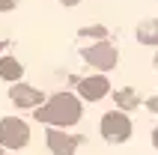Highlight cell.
<instances>
[{
    "instance_id": "6da1fadb",
    "label": "cell",
    "mask_w": 158,
    "mask_h": 155,
    "mask_svg": "<svg viewBox=\"0 0 158 155\" xmlns=\"http://www.w3.org/2000/svg\"><path fill=\"white\" fill-rule=\"evenodd\" d=\"M36 119L39 122H51V125H75V122L81 119V104L75 95L69 93H60V95H54L48 104H42L39 111H36Z\"/></svg>"
},
{
    "instance_id": "7a4b0ae2",
    "label": "cell",
    "mask_w": 158,
    "mask_h": 155,
    "mask_svg": "<svg viewBox=\"0 0 158 155\" xmlns=\"http://www.w3.org/2000/svg\"><path fill=\"white\" fill-rule=\"evenodd\" d=\"M102 134H105L107 140H114V143H119V140H125L128 134H131V122H128V116L119 111H110L102 116Z\"/></svg>"
},
{
    "instance_id": "3957f363",
    "label": "cell",
    "mask_w": 158,
    "mask_h": 155,
    "mask_svg": "<svg viewBox=\"0 0 158 155\" xmlns=\"http://www.w3.org/2000/svg\"><path fill=\"white\" fill-rule=\"evenodd\" d=\"M30 140V131L21 119H3L0 122V143L9 149H21Z\"/></svg>"
},
{
    "instance_id": "277c9868",
    "label": "cell",
    "mask_w": 158,
    "mask_h": 155,
    "mask_svg": "<svg viewBox=\"0 0 158 155\" xmlns=\"http://www.w3.org/2000/svg\"><path fill=\"white\" fill-rule=\"evenodd\" d=\"M84 57H87V63H93L96 69H114V66H116V48H114V45H107V42L87 48Z\"/></svg>"
},
{
    "instance_id": "5b68a950",
    "label": "cell",
    "mask_w": 158,
    "mask_h": 155,
    "mask_svg": "<svg viewBox=\"0 0 158 155\" xmlns=\"http://www.w3.org/2000/svg\"><path fill=\"white\" fill-rule=\"evenodd\" d=\"M110 84H107V78H87V81H81L78 93L87 98V102H98V98H105Z\"/></svg>"
},
{
    "instance_id": "8992f818",
    "label": "cell",
    "mask_w": 158,
    "mask_h": 155,
    "mask_svg": "<svg viewBox=\"0 0 158 155\" xmlns=\"http://www.w3.org/2000/svg\"><path fill=\"white\" fill-rule=\"evenodd\" d=\"M9 98H12L18 107H36V104L42 102V93L33 90V86H27V84H15L9 90Z\"/></svg>"
},
{
    "instance_id": "52a82bcc",
    "label": "cell",
    "mask_w": 158,
    "mask_h": 155,
    "mask_svg": "<svg viewBox=\"0 0 158 155\" xmlns=\"http://www.w3.org/2000/svg\"><path fill=\"white\" fill-rule=\"evenodd\" d=\"M45 140H48L51 152H57V155H72V152H75V137H69V134L60 131V128H51Z\"/></svg>"
},
{
    "instance_id": "ba28073f",
    "label": "cell",
    "mask_w": 158,
    "mask_h": 155,
    "mask_svg": "<svg viewBox=\"0 0 158 155\" xmlns=\"http://www.w3.org/2000/svg\"><path fill=\"white\" fill-rule=\"evenodd\" d=\"M21 63L12 60V57H3L0 60V78H6V81H21Z\"/></svg>"
},
{
    "instance_id": "9c48e42d",
    "label": "cell",
    "mask_w": 158,
    "mask_h": 155,
    "mask_svg": "<svg viewBox=\"0 0 158 155\" xmlns=\"http://www.w3.org/2000/svg\"><path fill=\"white\" fill-rule=\"evenodd\" d=\"M137 39L143 45H158V21H143L137 27Z\"/></svg>"
},
{
    "instance_id": "30bf717a",
    "label": "cell",
    "mask_w": 158,
    "mask_h": 155,
    "mask_svg": "<svg viewBox=\"0 0 158 155\" xmlns=\"http://www.w3.org/2000/svg\"><path fill=\"white\" fill-rule=\"evenodd\" d=\"M15 6V0H0V12H6V9Z\"/></svg>"
},
{
    "instance_id": "8fae6325",
    "label": "cell",
    "mask_w": 158,
    "mask_h": 155,
    "mask_svg": "<svg viewBox=\"0 0 158 155\" xmlns=\"http://www.w3.org/2000/svg\"><path fill=\"white\" fill-rule=\"evenodd\" d=\"M119 102H123V104H131V102H134V98H131V95H128V90H125V93H123V95H119Z\"/></svg>"
},
{
    "instance_id": "7c38bea8",
    "label": "cell",
    "mask_w": 158,
    "mask_h": 155,
    "mask_svg": "<svg viewBox=\"0 0 158 155\" xmlns=\"http://www.w3.org/2000/svg\"><path fill=\"white\" fill-rule=\"evenodd\" d=\"M152 140H155V149H158V128H155V134H152Z\"/></svg>"
},
{
    "instance_id": "4fadbf2b",
    "label": "cell",
    "mask_w": 158,
    "mask_h": 155,
    "mask_svg": "<svg viewBox=\"0 0 158 155\" xmlns=\"http://www.w3.org/2000/svg\"><path fill=\"white\" fill-rule=\"evenodd\" d=\"M63 3H66V6H75V3H78V0H63Z\"/></svg>"
}]
</instances>
